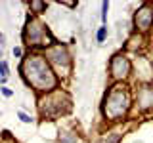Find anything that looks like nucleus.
<instances>
[{
	"label": "nucleus",
	"instance_id": "ddd939ff",
	"mask_svg": "<svg viewBox=\"0 0 153 143\" xmlns=\"http://www.w3.org/2000/svg\"><path fill=\"white\" fill-rule=\"evenodd\" d=\"M100 143H119V133H113V136L105 137V139H102Z\"/></svg>",
	"mask_w": 153,
	"mask_h": 143
},
{
	"label": "nucleus",
	"instance_id": "4468645a",
	"mask_svg": "<svg viewBox=\"0 0 153 143\" xmlns=\"http://www.w3.org/2000/svg\"><path fill=\"white\" fill-rule=\"evenodd\" d=\"M102 10H103V12H102V21L105 23V21H107V10H109V4L103 2V4H102Z\"/></svg>",
	"mask_w": 153,
	"mask_h": 143
},
{
	"label": "nucleus",
	"instance_id": "dca6fc26",
	"mask_svg": "<svg viewBox=\"0 0 153 143\" xmlns=\"http://www.w3.org/2000/svg\"><path fill=\"white\" fill-rule=\"evenodd\" d=\"M0 92H2L4 95H6V97H12V94H13L12 90H8V88H0Z\"/></svg>",
	"mask_w": 153,
	"mask_h": 143
},
{
	"label": "nucleus",
	"instance_id": "f03ea898",
	"mask_svg": "<svg viewBox=\"0 0 153 143\" xmlns=\"http://www.w3.org/2000/svg\"><path fill=\"white\" fill-rule=\"evenodd\" d=\"M128 101L130 99H128L126 90H121V86H115L105 97V116H109L111 120L124 116L128 111Z\"/></svg>",
	"mask_w": 153,
	"mask_h": 143
},
{
	"label": "nucleus",
	"instance_id": "6e6552de",
	"mask_svg": "<svg viewBox=\"0 0 153 143\" xmlns=\"http://www.w3.org/2000/svg\"><path fill=\"white\" fill-rule=\"evenodd\" d=\"M138 103L143 111L153 107V88L151 86H143V88L138 92Z\"/></svg>",
	"mask_w": 153,
	"mask_h": 143
},
{
	"label": "nucleus",
	"instance_id": "423d86ee",
	"mask_svg": "<svg viewBox=\"0 0 153 143\" xmlns=\"http://www.w3.org/2000/svg\"><path fill=\"white\" fill-rule=\"evenodd\" d=\"M48 57H50V61H52V63H56V65L67 67V65L71 63L69 52H67V48L61 46V44H57V46L52 48V50H48Z\"/></svg>",
	"mask_w": 153,
	"mask_h": 143
},
{
	"label": "nucleus",
	"instance_id": "2eb2a0df",
	"mask_svg": "<svg viewBox=\"0 0 153 143\" xmlns=\"http://www.w3.org/2000/svg\"><path fill=\"white\" fill-rule=\"evenodd\" d=\"M0 74L8 78V63L6 61H0Z\"/></svg>",
	"mask_w": 153,
	"mask_h": 143
},
{
	"label": "nucleus",
	"instance_id": "39448f33",
	"mask_svg": "<svg viewBox=\"0 0 153 143\" xmlns=\"http://www.w3.org/2000/svg\"><path fill=\"white\" fill-rule=\"evenodd\" d=\"M42 35H48V31L44 29V25H40L38 21H29V23H27L25 36H27L29 44H40Z\"/></svg>",
	"mask_w": 153,
	"mask_h": 143
},
{
	"label": "nucleus",
	"instance_id": "f8f14e48",
	"mask_svg": "<svg viewBox=\"0 0 153 143\" xmlns=\"http://www.w3.org/2000/svg\"><path fill=\"white\" fill-rule=\"evenodd\" d=\"M17 116H19V120H21V122H25V124H31V122H33V118L29 116V114H25L23 111H19V113H17Z\"/></svg>",
	"mask_w": 153,
	"mask_h": 143
},
{
	"label": "nucleus",
	"instance_id": "a211bd4d",
	"mask_svg": "<svg viewBox=\"0 0 153 143\" xmlns=\"http://www.w3.org/2000/svg\"><path fill=\"white\" fill-rule=\"evenodd\" d=\"M151 69H153V59H151Z\"/></svg>",
	"mask_w": 153,
	"mask_h": 143
},
{
	"label": "nucleus",
	"instance_id": "9d476101",
	"mask_svg": "<svg viewBox=\"0 0 153 143\" xmlns=\"http://www.w3.org/2000/svg\"><path fill=\"white\" fill-rule=\"evenodd\" d=\"M105 36H107V27H100L98 29V35H96V38H98V42H103L105 40Z\"/></svg>",
	"mask_w": 153,
	"mask_h": 143
},
{
	"label": "nucleus",
	"instance_id": "f257e3e1",
	"mask_svg": "<svg viewBox=\"0 0 153 143\" xmlns=\"http://www.w3.org/2000/svg\"><path fill=\"white\" fill-rule=\"evenodd\" d=\"M23 74H25L27 82L33 84L38 90L56 88V76L52 74L48 63L40 55H33L31 59L25 61V65H23Z\"/></svg>",
	"mask_w": 153,
	"mask_h": 143
},
{
	"label": "nucleus",
	"instance_id": "7ed1b4c3",
	"mask_svg": "<svg viewBox=\"0 0 153 143\" xmlns=\"http://www.w3.org/2000/svg\"><path fill=\"white\" fill-rule=\"evenodd\" d=\"M59 101H61V94L50 95L48 99H44V101H42V105H40V113L46 114V116H57V114H61V113H67V109L61 107Z\"/></svg>",
	"mask_w": 153,
	"mask_h": 143
},
{
	"label": "nucleus",
	"instance_id": "f3484780",
	"mask_svg": "<svg viewBox=\"0 0 153 143\" xmlns=\"http://www.w3.org/2000/svg\"><path fill=\"white\" fill-rule=\"evenodd\" d=\"M13 55H16V57L21 55V48H13Z\"/></svg>",
	"mask_w": 153,
	"mask_h": 143
},
{
	"label": "nucleus",
	"instance_id": "9b49d317",
	"mask_svg": "<svg viewBox=\"0 0 153 143\" xmlns=\"http://www.w3.org/2000/svg\"><path fill=\"white\" fill-rule=\"evenodd\" d=\"M31 8L35 10L36 13H42V12L46 10V4H44V2H31Z\"/></svg>",
	"mask_w": 153,
	"mask_h": 143
},
{
	"label": "nucleus",
	"instance_id": "0eeeda50",
	"mask_svg": "<svg viewBox=\"0 0 153 143\" xmlns=\"http://www.w3.org/2000/svg\"><path fill=\"white\" fill-rule=\"evenodd\" d=\"M134 23H136V29L140 31H147L153 25V10H149L147 6H143L142 10H138L136 15H134Z\"/></svg>",
	"mask_w": 153,
	"mask_h": 143
},
{
	"label": "nucleus",
	"instance_id": "1a4fd4ad",
	"mask_svg": "<svg viewBox=\"0 0 153 143\" xmlns=\"http://www.w3.org/2000/svg\"><path fill=\"white\" fill-rule=\"evenodd\" d=\"M57 143H76V133L73 132H61L57 137Z\"/></svg>",
	"mask_w": 153,
	"mask_h": 143
},
{
	"label": "nucleus",
	"instance_id": "20e7f679",
	"mask_svg": "<svg viewBox=\"0 0 153 143\" xmlns=\"http://www.w3.org/2000/svg\"><path fill=\"white\" fill-rule=\"evenodd\" d=\"M130 73V61L124 55H115L111 59V74L115 78H126Z\"/></svg>",
	"mask_w": 153,
	"mask_h": 143
}]
</instances>
